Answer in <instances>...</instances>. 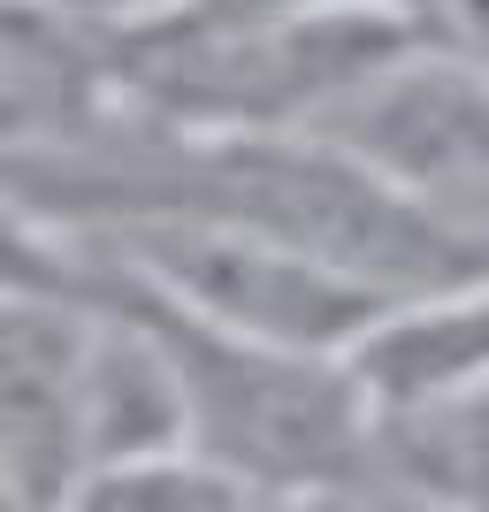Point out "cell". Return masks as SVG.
<instances>
[{
  "label": "cell",
  "instance_id": "ba28073f",
  "mask_svg": "<svg viewBox=\"0 0 489 512\" xmlns=\"http://www.w3.org/2000/svg\"><path fill=\"white\" fill-rule=\"evenodd\" d=\"M85 276L77 253H69L62 237L46 230L39 214H23L16 199L0 192V291H31V283H69Z\"/></svg>",
  "mask_w": 489,
  "mask_h": 512
},
{
  "label": "cell",
  "instance_id": "52a82bcc",
  "mask_svg": "<svg viewBox=\"0 0 489 512\" xmlns=\"http://www.w3.org/2000/svg\"><path fill=\"white\" fill-rule=\"evenodd\" d=\"M62 512H260L230 474H214L192 451H161V459H123L100 467Z\"/></svg>",
  "mask_w": 489,
  "mask_h": 512
},
{
  "label": "cell",
  "instance_id": "277c9868",
  "mask_svg": "<svg viewBox=\"0 0 489 512\" xmlns=\"http://www.w3.org/2000/svg\"><path fill=\"white\" fill-rule=\"evenodd\" d=\"M62 245L77 253V268L130 283V291L207 321V329L291 344V352H329V360H352V344L398 306L314 253H291L276 237L230 230V222H199V214L100 222V230H77Z\"/></svg>",
  "mask_w": 489,
  "mask_h": 512
},
{
  "label": "cell",
  "instance_id": "6da1fadb",
  "mask_svg": "<svg viewBox=\"0 0 489 512\" xmlns=\"http://www.w3.org/2000/svg\"><path fill=\"white\" fill-rule=\"evenodd\" d=\"M436 39L375 0H192L100 46L107 100L161 130H321L383 62Z\"/></svg>",
  "mask_w": 489,
  "mask_h": 512
},
{
  "label": "cell",
  "instance_id": "30bf717a",
  "mask_svg": "<svg viewBox=\"0 0 489 512\" xmlns=\"http://www.w3.org/2000/svg\"><path fill=\"white\" fill-rule=\"evenodd\" d=\"M23 8H39V16H54V23H69V31L107 46L123 31H138V23H161L176 8H192V0H23Z\"/></svg>",
  "mask_w": 489,
  "mask_h": 512
},
{
  "label": "cell",
  "instance_id": "3957f363",
  "mask_svg": "<svg viewBox=\"0 0 489 512\" xmlns=\"http://www.w3.org/2000/svg\"><path fill=\"white\" fill-rule=\"evenodd\" d=\"M107 291L169 352L176 398H184V451L207 459L214 474H230L253 505L375 474V406H367L352 360L230 337V329H207L130 283H107Z\"/></svg>",
  "mask_w": 489,
  "mask_h": 512
},
{
  "label": "cell",
  "instance_id": "8992f818",
  "mask_svg": "<svg viewBox=\"0 0 489 512\" xmlns=\"http://www.w3.org/2000/svg\"><path fill=\"white\" fill-rule=\"evenodd\" d=\"M352 375L375 406V428L482 390L489 383V268L398 299L352 344Z\"/></svg>",
  "mask_w": 489,
  "mask_h": 512
},
{
  "label": "cell",
  "instance_id": "7a4b0ae2",
  "mask_svg": "<svg viewBox=\"0 0 489 512\" xmlns=\"http://www.w3.org/2000/svg\"><path fill=\"white\" fill-rule=\"evenodd\" d=\"M184 444L161 344L92 276L0 291V497L62 512L100 467Z\"/></svg>",
  "mask_w": 489,
  "mask_h": 512
},
{
  "label": "cell",
  "instance_id": "9c48e42d",
  "mask_svg": "<svg viewBox=\"0 0 489 512\" xmlns=\"http://www.w3.org/2000/svg\"><path fill=\"white\" fill-rule=\"evenodd\" d=\"M260 512H451V505L405 490V482H390L375 467V474H352V482H329V490H306V497H276V505H260Z\"/></svg>",
  "mask_w": 489,
  "mask_h": 512
},
{
  "label": "cell",
  "instance_id": "5b68a950",
  "mask_svg": "<svg viewBox=\"0 0 489 512\" xmlns=\"http://www.w3.org/2000/svg\"><path fill=\"white\" fill-rule=\"evenodd\" d=\"M321 138L444 237L489 253V54L413 39L321 123Z\"/></svg>",
  "mask_w": 489,
  "mask_h": 512
}]
</instances>
